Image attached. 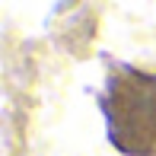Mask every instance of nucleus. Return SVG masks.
Listing matches in <instances>:
<instances>
[{
	"mask_svg": "<svg viewBox=\"0 0 156 156\" xmlns=\"http://www.w3.org/2000/svg\"><path fill=\"white\" fill-rule=\"evenodd\" d=\"M108 144L127 156L156 153V73L115 64L99 96Z\"/></svg>",
	"mask_w": 156,
	"mask_h": 156,
	"instance_id": "nucleus-1",
	"label": "nucleus"
}]
</instances>
